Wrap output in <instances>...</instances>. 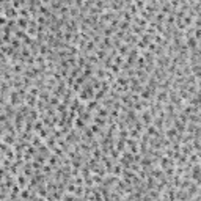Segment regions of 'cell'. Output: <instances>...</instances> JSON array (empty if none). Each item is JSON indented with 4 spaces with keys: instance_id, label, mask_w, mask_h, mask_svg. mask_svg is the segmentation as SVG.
<instances>
[{
    "instance_id": "obj_1",
    "label": "cell",
    "mask_w": 201,
    "mask_h": 201,
    "mask_svg": "<svg viewBox=\"0 0 201 201\" xmlns=\"http://www.w3.org/2000/svg\"><path fill=\"white\" fill-rule=\"evenodd\" d=\"M10 102H11V105H17V104H20V101H19V93L17 91H13L10 94Z\"/></svg>"
},
{
    "instance_id": "obj_2",
    "label": "cell",
    "mask_w": 201,
    "mask_h": 201,
    "mask_svg": "<svg viewBox=\"0 0 201 201\" xmlns=\"http://www.w3.org/2000/svg\"><path fill=\"white\" fill-rule=\"evenodd\" d=\"M35 101H36V97H35V96H27V107H33L35 105Z\"/></svg>"
},
{
    "instance_id": "obj_3",
    "label": "cell",
    "mask_w": 201,
    "mask_h": 201,
    "mask_svg": "<svg viewBox=\"0 0 201 201\" xmlns=\"http://www.w3.org/2000/svg\"><path fill=\"white\" fill-rule=\"evenodd\" d=\"M127 44H126V46H119V57H123L124 55V53H127Z\"/></svg>"
},
{
    "instance_id": "obj_4",
    "label": "cell",
    "mask_w": 201,
    "mask_h": 201,
    "mask_svg": "<svg viewBox=\"0 0 201 201\" xmlns=\"http://www.w3.org/2000/svg\"><path fill=\"white\" fill-rule=\"evenodd\" d=\"M13 71H14V72H22V65L16 63V65H14V68H13Z\"/></svg>"
},
{
    "instance_id": "obj_5",
    "label": "cell",
    "mask_w": 201,
    "mask_h": 201,
    "mask_svg": "<svg viewBox=\"0 0 201 201\" xmlns=\"http://www.w3.org/2000/svg\"><path fill=\"white\" fill-rule=\"evenodd\" d=\"M113 175H116V176L121 175V167H119V165H115V168H113Z\"/></svg>"
}]
</instances>
